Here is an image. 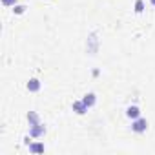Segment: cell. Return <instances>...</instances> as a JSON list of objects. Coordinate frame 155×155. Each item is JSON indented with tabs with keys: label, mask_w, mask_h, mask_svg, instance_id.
Masks as SVG:
<instances>
[{
	"label": "cell",
	"mask_w": 155,
	"mask_h": 155,
	"mask_svg": "<svg viewBox=\"0 0 155 155\" xmlns=\"http://www.w3.org/2000/svg\"><path fill=\"white\" fill-rule=\"evenodd\" d=\"M86 49H88V53H90V55H95V53H97V49H99V38H97V35H95V33H91V35H90L88 44H86Z\"/></svg>",
	"instance_id": "1"
},
{
	"label": "cell",
	"mask_w": 155,
	"mask_h": 155,
	"mask_svg": "<svg viewBox=\"0 0 155 155\" xmlns=\"http://www.w3.org/2000/svg\"><path fill=\"white\" fill-rule=\"evenodd\" d=\"M146 128H148V120H146V119H140V117L135 119L133 124H131V130H133L135 133H144Z\"/></svg>",
	"instance_id": "2"
},
{
	"label": "cell",
	"mask_w": 155,
	"mask_h": 155,
	"mask_svg": "<svg viewBox=\"0 0 155 155\" xmlns=\"http://www.w3.org/2000/svg\"><path fill=\"white\" fill-rule=\"evenodd\" d=\"M71 108H73L75 113H79V115H84V113L88 111V106L84 104V101H75V102L71 104Z\"/></svg>",
	"instance_id": "3"
},
{
	"label": "cell",
	"mask_w": 155,
	"mask_h": 155,
	"mask_svg": "<svg viewBox=\"0 0 155 155\" xmlns=\"http://www.w3.org/2000/svg\"><path fill=\"white\" fill-rule=\"evenodd\" d=\"M46 133V126L44 124H37V126H31L29 128V135L31 137H42Z\"/></svg>",
	"instance_id": "4"
},
{
	"label": "cell",
	"mask_w": 155,
	"mask_h": 155,
	"mask_svg": "<svg viewBox=\"0 0 155 155\" xmlns=\"http://www.w3.org/2000/svg\"><path fill=\"white\" fill-rule=\"evenodd\" d=\"M126 115H128V119H131V120L139 119V117H140V110H139V106H130V108L126 110Z\"/></svg>",
	"instance_id": "5"
},
{
	"label": "cell",
	"mask_w": 155,
	"mask_h": 155,
	"mask_svg": "<svg viewBox=\"0 0 155 155\" xmlns=\"http://www.w3.org/2000/svg\"><path fill=\"white\" fill-rule=\"evenodd\" d=\"M38 90H40V81H38V79H29V81H28V91L37 93Z\"/></svg>",
	"instance_id": "6"
},
{
	"label": "cell",
	"mask_w": 155,
	"mask_h": 155,
	"mask_svg": "<svg viewBox=\"0 0 155 155\" xmlns=\"http://www.w3.org/2000/svg\"><path fill=\"white\" fill-rule=\"evenodd\" d=\"M82 101H84V104H86L88 108H91V106H95V102H97V95H95V93H86Z\"/></svg>",
	"instance_id": "7"
},
{
	"label": "cell",
	"mask_w": 155,
	"mask_h": 155,
	"mask_svg": "<svg viewBox=\"0 0 155 155\" xmlns=\"http://www.w3.org/2000/svg\"><path fill=\"white\" fill-rule=\"evenodd\" d=\"M28 122H29V126H37V124H40L38 113H37V111H29V113H28Z\"/></svg>",
	"instance_id": "8"
},
{
	"label": "cell",
	"mask_w": 155,
	"mask_h": 155,
	"mask_svg": "<svg viewBox=\"0 0 155 155\" xmlns=\"http://www.w3.org/2000/svg\"><path fill=\"white\" fill-rule=\"evenodd\" d=\"M29 151H31V153H42V151H44V144H40V142L29 144Z\"/></svg>",
	"instance_id": "9"
},
{
	"label": "cell",
	"mask_w": 155,
	"mask_h": 155,
	"mask_svg": "<svg viewBox=\"0 0 155 155\" xmlns=\"http://www.w3.org/2000/svg\"><path fill=\"white\" fill-rule=\"evenodd\" d=\"M26 9H28V8H26L24 4H17V6H13V13H15V15H24Z\"/></svg>",
	"instance_id": "10"
},
{
	"label": "cell",
	"mask_w": 155,
	"mask_h": 155,
	"mask_svg": "<svg viewBox=\"0 0 155 155\" xmlns=\"http://www.w3.org/2000/svg\"><path fill=\"white\" fill-rule=\"evenodd\" d=\"M142 11H144V2H142V0H137V2H135V13L140 15Z\"/></svg>",
	"instance_id": "11"
},
{
	"label": "cell",
	"mask_w": 155,
	"mask_h": 155,
	"mask_svg": "<svg viewBox=\"0 0 155 155\" xmlns=\"http://www.w3.org/2000/svg\"><path fill=\"white\" fill-rule=\"evenodd\" d=\"M2 4H4L6 8H9V6H17V0H2Z\"/></svg>",
	"instance_id": "12"
},
{
	"label": "cell",
	"mask_w": 155,
	"mask_h": 155,
	"mask_svg": "<svg viewBox=\"0 0 155 155\" xmlns=\"http://www.w3.org/2000/svg\"><path fill=\"white\" fill-rule=\"evenodd\" d=\"M150 2H151V6H155V0H150Z\"/></svg>",
	"instance_id": "13"
}]
</instances>
